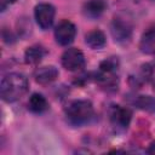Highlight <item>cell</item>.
<instances>
[{
    "instance_id": "cell-1",
    "label": "cell",
    "mask_w": 155,
    "mask_h": 155,
    "mask_svg": "<svg viewBox=\"0 0 155 155\" xmlns=\"http://www.w3.org/2000/svg\"><path fill=\"white\" fill-rule=\"evenodd\" d=\"M28 80L23 74L11 73L2 78L0 86V94L2 101L12 103L23 97L28 91Z\"/></svg>"
},
{
    "instance_id": "cell-2",
    "label": "cell",
    "mask_w": 155,
    "mask_h": 155,
    "mask_svg": "<svg viewBox=\"0 0 155 155\" xmlns=\"http://www.w3.org/2000/svg\"><path fill=\"white\" fill-rule=\"evenodd\" d=\"M65 116L71 125L75 126L86 125L94 116L93 105L90 101H85V99L73 101L71 103H69V105L65 109Z\"/></svg>"
},
{
    "instance_id": "cell-3",
    "label": "cell",
    "mask_w": 155,
    "mask_h": 155,
    "mask_svg": "<svg viewBox=\"0 0 155 155\" xmlns=\"http://www.w3.org/2000/svg\"><path fill=\"white\" fill-rule=\"evenodd\" d=\"M109 117H110L111 125L116 130L122 131V130H126L128 127L131 119H132V111L126 107L113 105L110 108V111H109Z\"/></svg>"
},
{
    "instance_id": "cell-4",
    "label": "cell",
    "mask_w": 155,
    "mask_h": 155,
    "mask_svg": "<svg viewBox=\"0 0 155 155\" xmlns=\"http://www.w3.org/2000/svg\"><path fill=\"white\" fill-rule=\"evenodd\" d=\"M54 7L51 4H39L35 6V11H34V16L36 19V23L39 24V27L41 29H48L52 27L53 21H54Z\"/></svg>"
},
{
    "instance_id": "cell-5",
    "label": "cell",
    "mask_w": 155,
    "mask_h": 155,
    "mask_svg": "<svg viewBox=\"0 0 155 155\" xmlns=\"http://www.w3.org/2000/svg\"><path fill=\"white\" fill-rule=\"evenodd\" d=\"M75 35H76V28L68 19L61 21L54 29L56 41L62 46H67V45L71 44L74 41Z\"/></svg>"
},
{
    "instance_id": "cell-6",
    "label": "cell",
    "mask_w": 155,
    "mask_h": 155,
    "mask_svg": "<svg viewBox=\"0 0 155 155\" xmlns=\"http://www.w3.org/2000/svg\"><path fill=\"white\" fill-rule=\"evenodd\" d=\"M62 65L69 71H78L85 67L84 53L78 48H68L62 54Z\"/></svg>"
},
{
    "instance_id": "cell-7",
    "label": "cell",
    "mask_w": 155,
    "mask_h": 155,
    "mask_svg": "<svg viewBox=\"0 0 155 155\" xmlns=\"http://www.w3.org/2000/svg\"><path fill=\"white\" fill-rule=\"evenodd\" d=\"M110 31L115 41L117 42H126L131 39L132 35V27L131 24L122 19V18H114L110 25Z\"/></svg>"
},
{
    "instance_id": "cell-8",
    "label": "cell",
    "mask_w": 155,
    "mask_h": 155,
    "mask_svg": "<svg viewBox=\"0 0 155 155\" xmlns=\"http://www.w3.org/2000/svg\"><path fill=\"white\" fill-rule=\"evenodd\" d=\"M34 76H35L36 82H39L41 85H47L58 78V70L53 65L41 67V68L36 69Z\"/></svg>"
},
{
    "instance_id": "cell-9",
    "label": "cell",
    "mask_w": 155,
    "mask_h": 155,
    "mask_svg": "<svg viewBox=\"0 0 155 155\" xmlns=\"http://www.w3.org/2000/svg\"><path fill=\"white\" fill-rule=\"evenodd\" d=\"M47 51L41 45H33L27 48L24 53V61L27 64H38L42 61V58L46 56Z\"/></svg>"
},
{
    "instance_id": "cell-10",
    "label": "cell",
    "mask_w": 155,
    "mask_h": 155,
    "mask_svg": "<svg viewBox=\"0 0 155 155\" xmlns=\"http://www.w3.org/2000/svg\"><path fill=\"white\" fill-rule=\"evenodd\" d=\"M85 42L93 50H98V48H102L104 47L107 40H105V35L102 30L99 29H94V30H91L86 34L85 36Z\"/></svg>"
},
{
    "instance_id": "cell-11",
    "label": "cell",
    "mask_w": 155,
    "mask_h": 155,
    "mask_svg": "<svg viewBox=\"0 0 155 155\" xmlns=\"http://www.w3.org/2000/svg\"><path fill=\"white\" fill-rule=\"evenodd\" d=\"M28 109L35 114H41L48 109V102L40 93H33L28 101Z\"/></svg>"
},
{
    "instance_id": "cell-12",
    "label": "cell",
    "mask_w": 155,
    "mask_h": 155,
    "mask_svg": "<svg viewBox=\"0 0 155 155\" xmlns=\"http://www.w3.org/2000/svg\"><path fill=\"white\" fill-rule=\"evenodd\" d=\"M105 2L103 0H88L84 5V13L90 18L99 17L105 10Z\"/></svg>"
},
{
    "instance_id": "cell-13",
    "label": "cell",
    "mask_w": 155,
    "mask_h": 155,
    "mask_svg": "<svg viewBox=\"0 0 155 155\" xmlns=\"http://www.w3.org/2000/svg\"><path fill=\"white\" fill-rule=\"evenodd\" d=\"M139 47L145 53L155 52V24L150 27L147 31H144Z\"/></svg>"
},
{
    "instance_id": "cell-14",
    "label": "cell",
    "mask_w": 155,
    "mask_h": 155,
    "mask_svg": "<svg viewBox=\"0 0 155 155\" xmlns=\"http://www.w3.org/2000/svg\"><path fill=\"white\" fill-rule=\"evenodd\" d=\"M133 104L144 111L155 113V97L151 96H136L133 98Z\"/></svg>"
},
{
    "instance_id": "cell-15",
    "label": "cell",
    "mask_w": 155,
    "mask_h": 155,
    "mask_svg": "<svg viewBox=\"0 0 155 155\" xmlns=\"http://www.w3.org/2000/svg\"><path fill=\"white\" fill-rule=\"evenodd\" d=\"M99 68H101V71L114 74V71L117 70V68H119V61H117V57H110V58H107L105 61H103V62L101 63Z\"/></svg>"
},
{
    "instance_id": "cell-16",
    "label": "cell",
    "mask_w": 155,
    "mask_h": 155,
    "mask_svg": "<svg viewBox=\"0 0 155 155\" xmlns=\"http://www.w3.org/2000/svg\"><path fill=\"white\" fill-rule=\"evenodd\" d=\"M16 0H0V7H1V11H5V8L7 6H10L11 4H13Z\"/></svg>"
},
{
    "instance_id": "cell-17",
    "label": "cell",
    "mask_w": 155,
    "mask_h": 155,
    "mask_svg": "<svg viewBox=\"0 0 155 155\" xmlns=\"http://www.w3.org/2000/svg\"><path fill=\"white\" fill-rule=\"evenodd\" d=\"M147 153H148V154H151V155H155V142H153V143L149 145Z\"/></svg>"
},
{
    "instance_id": "cell-18",
    "label": "cell",
    "mask_w": 155,
    "mask_h": 155,
    "mask_svg": "<svg viewBox=\"0 0 155 155\" xmlns=\"http://www.w3.org/2000/svg\"><path fill=\"white\" fill-rule=\"evenodd\" d=\"M153 88H154V91H155V80H154V84H153Z\"/></svg>"
},
{
    "instance_id": "cell-19",
    "label": "cell",
    "mask_w": 155,
    "mask_h": 155,
    "mask_svg": "<svg viewBox=\"0 0 155 155\" xmlns=\"http://www.w3.org/2000/svg\"><path fill=\"white\" fill-rule=\"evenodd\" d=\"M151 1H155V0H151Z\"/></svg>"
}]
</instances>
